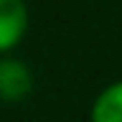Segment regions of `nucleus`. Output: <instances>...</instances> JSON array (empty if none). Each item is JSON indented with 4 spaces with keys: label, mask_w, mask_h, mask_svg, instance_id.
I'll list each match as a JSON object with an SVG mask.
<instances>
[{
    "label": "nucleus",
    "mask_w": 122,
    "mask_h": 122,
    "mask_svg": "<svg viewBox=\"0 0 122 122\" xmlns=\"http://www.w3.org/2000/svg\"><path fill=\"white\" fill-rule=\"evenodd\" d=\"M33 79L23 61L15 59H0V99L18 102L30 92Z\"/></svg>",
    "instance_id": "f257e3e1"
},
{
    "label": "nucleus",
    "mask_w": 122,
    "mask_h": 122,
    "mask_svg": "<svg viewBox=\"0 0 122 122\" xmlns=\"http://www.w3.org/2000/svg\"><path fill=\"white\" fill-rule=\"evenodd\" d=\"M25 3L23 0H0V51L13 48L25 33Z\"/></svg>",
    "instance_id": "f03ea898"
},
{
    "label": "nucleus",
    "mask_w": 122,
    "mask_h": 122,
    "mask_svg": "<svg viewBox=\"0 0 122 122\" xmlns=\"http://www.w3.org/2000/svg\"><path fill=\"white\" fill-rule=\"evenodd\" d=\"M92 122H122V81L107 86L92 107Z\"/></svg>",
    "instance_id": "7ed1b4c3"
}]
</instances>
